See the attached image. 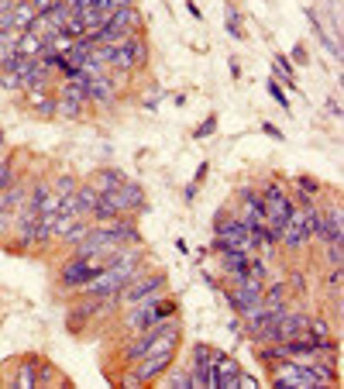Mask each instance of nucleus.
Masks as SVG:
<instances>
[{
    "mask_svg": "<svg viewBox=\"0 0 344 389\" xmlns=\"http://www.w3.org/2000/svg\"><path fill=\"white\" fill-rule=\"evenodd\" d=\"M269 372V386L275 389H323L321 376L310 368V362H296V358H279Z\"/></svg>",
    "mask_w": 344,
    "mask_h": 389,
    "instance_id": "obj_1",
    "label": "nucleus"
},
{
    "mask_svg": "<svg viewBox=\"0 0 344 389\" xmlns=\"http://www.w3.org/2000/svg\"><path fill=\"white\" fill-rule=\"evenodd\" d=\"M111 204L124 214V217H141V214H148V197H145V186L135 183V180H124V183L117 186L114 193H104Z\"/></svg>",
    "mask_w": 344,
    "mask_h": 389,
    "instance_id": "obj_2",
    "label": "nucleus"
},
{
    "mask_svg": "<svg viewBox=\"0 0 344 389\" xmlns=\"http://www.w3.org/2000/svg\"><path fill=\"white\" fill-rule=\"evenodd\" d=\"M104 24H107L114 35H121V38H128V35H145V31H148V21H145V14L138 11V4L111 11Z\"/></svg>",
    "mask_w": 344,
    "mask_h": 389,
    "instance_id": "obj_3",
    "label": "nucleus"
},
{
    "mask_svg": "<svg viewBox=\"0 0 344 389\" xmlns=\"http://www.w3.org/2000/svg\"><path fill=\"white\" fill-rule=\"evenodd\" d=\"M87 100H90V107H117L121 104V93L114 90V83H111L107 72H96V76L87 80Z\"/></svg>",
    "mask_w": 344,
    "mask_h": 389,
    "instance_id": "obj_4",
    "label": "nucleus"
},
{
    "mask_svg": "<svg viewBox=\"0 0 344 389\" xmlns=\"http://www.w3.org/2000/svg\"><path fill=\"white\" fill-rule=\"evenodd\" d=\"M217 376H221V389H241V362L234 358V355H228V351H221L217 348Z\"/></svg>",
    "mask_w": 344,
    "mask_h": 389,
    "instance_id": "obj_5",
    "label": "nucleus"
},
{
    "mask_svg": "<svg viewBox=\"0 0 344 389\" xmlns=\"http://www.w3.org/2000/svg\"><path fill=\"white\" fill-rule=\"evenodd\" d=\"M272 76L282 83V90H289V93H296V97H303L299 93V80H296V66L289 62V55H282V52H272Z\"/></svg>",
    "mask_w": 344,
    "mask_h": 389,
    "instance_id": "obj_6",
    "label": "nucleus"
},
{
    "mask_svg": "<svg viewBox=\"0 0 344 389\" xmlns=\"http://www.w3.org/2000/svg\"><path fill=\"white\" fill-rule=\"evenodd\" d=\"M303 14H306V21H310V28H314V35H317V42H321L323 48H327V55H331L334 62H341V45H338V38H334V35H331V31L323 28V21H321V18H317V11H314V7H306Z\"/></svg>",
    "mask_w": 344,
    "mask_h": 389,
    "instance_id": "obj_7",
    "label": "nucleus"
},
{
    "mask_svg": "<svg viewBox=\"0 0 344 389\" xmlns=\"http://www.w3.org/2000/svg\"><path fill=\"white\" fill-rule=\"evenodd\" d=\"M35 376H38V355H21V358H18V368H14L11 386H18V389H38Z\"/></svg>",
    "mask_w": 344,
    "mask_h": 389,
    "instance_id": "obj_8",
    "label": "nucleus"
},
{
    "mask_svg": "<svg viewBox=\"0 0 344 389\" xmlns=\"http://www.w3.org/2000/svg\"><path fill=\"white\" fill-rule=\"evenodd\" d=\"M52 241H55V214H38L35 238H31V252H45Z\"/></svg>",
    "mask_w": 344,
    "mask_h": 389,
    "instance_id": "obj_9",
    "label": "nucleus"
},
{
    "mask_svg": "<svg viewBox=\"0 0 344 389\" xmlns=\"http://www.w3.org/2000/svg\"><path fill=\"white\" fill-rule=\"evenodd\" d=\"M213 258H217V269H221V273H245L252 252H245V248H228V252H213Z\"/></svg>",
    "mask_w": 344,
    "mask_h": 389,
    "instance_id": "obj_10",
    "label": "nucleus"
},
{
    "mask_svg": "<svg viewBox=\"0 0 344 389\" xmlns=\"http://www.w3.org/2000/svg\"><path fill=\"white\" fill-rule=\"evenodd\" d=\"M124 180H128V176H124L117 165H100V169H96V172L90 176V183L96 186L100 193H114V190L124 183Z\"/></svg>",
    "mask_w": 344,
    "mask_h": 389,
    "instance_id": "obj_11",
    "label": "nucleus"
},
{
    "mask_svg": "<svg viewBox=\"0 0 344 389\" xmlns=\"http://www.w3.org/2000/svg\"><path fill=\"white\" fill-rule=\"evenodd\" d=\"M35 383L38 386H69V376H62L55 362H48V358H38V376H35Z\"/></svg>",
    "mask_w": 344,
    "mask_h": 389,
    "instance_id": "obj_12",
    "label": "nucleus"
},
{
    "mask_svg": "<svg viewBox=\"0 0 344 389\" xmlns=\"http://www.w3.org/2000/svg\"><path fill=\"white\" fill-rule=\"evenodd\" d=\"M35 4L31 0H18L14 7H11V24H14V31H28L31 28V21H35Z\"/></svg>",
    "mask_w": 344,
    "mask_h": 389,
    "instance_id": "obj_13",
    "label": "nucleus"
},
{
    "mask_svg": "<svg viewBox=\"0 0 344 389\" xmlns=\"http://www.w3.org/2000/svg\"><path fill=\"white\" fill-rule=\"evenodd\" d=\"M87 217H90L93 224H111V221H117V217H124V214H121V210H117V207L111 204V200H107L104 193H100V200H96V207H93V210L87 214Z\"/></svg>",
    "mask_w": 344,
    "mask_h": 389,
    "instance_id": "obj_14",
    "label": "nucleus"
},
{
    "mask_svg": "<svg viewBox=\"0 0 344 389\" xmlns=\"http://www.w3.org/2000/svg\"><path fill=\"white\" fill-rule=\"evenodd\" d=\"M28 31H35V35H38L42 42H52V38H55V35H59L62 28L52 21V14L45 11V14H35V21H31V28H28Z\"/></svg>",
    "mask_w": 344,
    "mask_h": 389,
    "instance_id": "obj_15",
    "label": "nucleus"
},
{
    "mask_svg": "<svg viewBox=\"0 0 344 389\" xmlns=\"http://www.w3.org/2000/svg\"><path fill=\"white\" fill-rule=\"evenodd\" d=\"M217 362V348L210 341H193L189 344V366H210Z\"/></svg>",
    "mask_w": 344,
    "mask_h": 389,
    "instance_id": "obj_16",
    "label": "nucleus"
},
{
    "mask_svg": "<svg viewBox=\"0 0 344 389\" xmlns=\"http://www.w3.org/2000/svg\"><path fill=\"white\" fill-rule=\"evenodd\" d=\"M90 107L83 104V100H72V97H59V111L55 117H62V121H79V117L87 114Z\"/></svg>",
    "mask_w": 344,
    "mask_h": 389,
    "instance_id": "obj_17",
    "label": "nucleus"
},
{
    "mask_svg": "<svg viewBox=\"0 0 344 389\" xmlns=\"http://www.w3.org/2000/svg\"><path fill=\"white\" fill-rule=\"evenodd\" d=\"M76 200H79V207H83V214H90L93 207H96V200H100V190H96L90 180H79V186H76Z\"/></svg>",
    "mask_w": 344,
    "mask_h": 389,
    "instance_id": "obj_18",
    "label": "nucleus"
},
{
    "mask_svg": "<svg viewBox=\"0 0 344 389\" xmlns=\"http://www.w3.org/2000/svg\"><path fill=\"white\" fill-rule=\"evenodd\" d=\"M289 186L299 190V193H306V197H321V193H323L321 180H314V176H306V172H296V176L289 180Z\"/></svg>",
    "mask_w": 344,
    "mask_h": 389,
    "instance_id": "obj_19",
    "label": "nucleus"
},
{
    "mask_svg": "<svg viewBox=\"0 0 344 389\" xmlns=\"http://www.w3.org/2000/svg\"><path fill=\"white\" fill-rule=\"evenodd\" d=\"M341 286H344V265H338V269H331L323 275V293H331L334 303H341Z\"/></svg>",
    "mask_w": 344,
    "mask_h": 389,
    "instance_id": "obj_20",
    "label": "nucleus"
},
{
    "mask_svg": "<svg viewBox=\"0 0 344 389\" xmlns=\"http://www.w3.org/2000/svg\"><path fill=\"white\" fill-rule=\"evenodd\" d=\"M224 28H228L231 38H245V18L234 4H228V11H224Z\"/></svg>",
    "mask_w": 344,
    "mask_h": 389,
    "instance_id": "obj_21",
    "label": "nucleus"
},
{
    "mask_svg": "<svg viewBox=\"0 0 344 389\" xmlns=\"http://www.w3.org/2000/svg\"><path fill=\"white\" fill-rule=\"evenodd\" d=\"M42 45H45V42H42L35 31H21V35H18V42H14L18 55H38V52H42Z\"/></svg>",
    "mask_w": 344,
    "mask_h": 389,
    "instance_id": "obj_22",
    "label": "nucleus"
},
{
    "mask_svg": "<svg viewBox=\"0 0 344 389\" xmlns=\"http://www.w3.org/2000/svg\"><path fill=\"white\" fill-rule=\"evenodd\" d=\"M48 186H52V193H55V197H66V193H76L79 180H76L72 172H55V176L48 180Z\"/></svg>",
    "mask_w": 344,
    "mask_h": 389,
    "instance_id": "obj_23",
    "label": "nucleus"
},
{
    "mask_svg": "<svg viewBox=\"0 0 344 389\" xmlns=\"http://www.w3.org/2000/svg\"><path fill=\"white\" fill-rule=\"evenodd\" d=\"M111 59H114V45H90V55H87L90 66L111 69Z\"/></svg>",
    "mask_w": 344,
    "mask_h": 389,
    "instance_id": "obj_24",
    "label": "nucleus"
},
{
    "mask_svg": "<svg viewBox=\"0 0 344 389\" xmlns=\"http://www.w3.org/2000/svg\"><path fill=\"white\" fill-rule=\"evenodd\" d=\"M31 111H35L38 117H45V121H52V117H55V111H59V97H55V93H45V97H42V100H38Z\"/></svg>",
    "mask_w": 344,
    "mask_h": 389,
    "instance_id": "obj_25",
    "label": "nucleus"
},
{
    "mask_svg": "<svg viewBox=\"0 0 344 389\" xmlns=\"http://www.w3.org/2000/svg\"><path fill=\"white\" fill-rule=\"evenodd\" d=\"M323 262H327L331 269L344 265V241H327V245H323Z\"/></svg>",
    "mask_w": 344,
    "mask_h": 389,
    "instance_id": "obj_26",
    "label": "nucleus"
},
{
    "mask_svg": "<svg viewBox=\"0 0 344 389\" xmlns=\"http://www.w3.org/2000/svg\"><path fill=\"white\" fill-rule=\"evenodd\" d=\"M0 90L4 93H24V80L11 69H0Z\"/></svg>",
    "mask_w": 344,
    "mask_h": 389,
    "instance_id": "obj_27",
    "label": "nucleus"
},
{
    "mask_svg": "<svg viewBox=\"0 0 344 389\" xmlns=\"http://www.w3.org/2000/svg\"><path fill=\"white\" fill-rule=\"evenodd\" d=\"M265 90H269V97H272L275 104L282 107V111H289V97H286V90H282V83L275 80L272 72H269V80H265Z\"/></svg>",
    "mask_w": 344,
    "mask_h": 389,
    "instance_id": "obj_28",
    "label": "nucleus"
},
{
    "mask_svg": "<svg viewBox=\"0 0 344 389\" xmlns=\"http://www.w3.org/2000/svg\"><path fill=\"white\" fill-rule=\"evenodd\" d=\"M303 334H310V338H334V327L323 321V317H310L306 321V331Z\"/></svg>",
    "mask_w": 344,
    "mask_h": 389,
    "instance_id": "obj_29",
    "label": "nucleus"
},
{
    "mask_svg": "<svg viewBox=\"0 0 344 389\" xmlns=\"http://www.w3.org/2000/svg\"><path fill=\"white\" fill-rule=\"evenodd\" d=\"M286 286H289V293L306 297V273H303V269H289V273H286Z\"/></svg>",
    "mask_w": 344,
    "mask_h": 389,
    "instance_id": "obj_30",
    "label": "nucleus"
},
{
    "mask_svg": "<svg viewBox=\"0 0 344 389\" xmlns=\"http://www.w3.org/2000/svg\"><path fill=\"white\" fill-rule=\"evenodd\" d=\"M59 214H66V217H87V214H83V207H79V200H76V193L59 197Z\"/></svg>",
    "mask_w": 344,
    "mask_h": 389,
    "instance_id": "obj_31",
    "label": "nucleus"
},
{
    "mask_svg": "<svg viewBox=\"0 0 344 389\" xmlns=\"http://www.w3.org/2000/svg\"><path fill=\"white\" fill-rule=\"evenodd\" d=\"M213 131H217V114H206L204 121L193 128V138H196V141H206V138L213 135Z\"/></svg>",
    "mask_w": 344,
    "mask_h": 389,
    "instance_id": "obj_32",
    "label": "nucleus"
},
{
    "mask_svg": "<svg viewBox=\"0 0 344 389\" xmlns=\"http://www.w3.org/2000/svg\"><path fill=\"white\" fill-rule=\"evenodd\" d=\"M248 275H252V279H258V283H265L272 273H269V265H265L258 255H252V258H248Z\"/></svg>",
    "mask_w": 344,
    "mask_h": 389,
    "instance_id": "obj_33",
    "label": "nucleus"
},
{
    "mask_svg": "<svg viewBox=\"0 0 344 389\" xmlns=\"http://www.w3.org/2000/svg\"><path fill=\"white\" fill-rule=\"evenodd\" d=\"M83 21H79V14H69L66 21H62V35H69V38H83Z\"/></svg>",
    "mask_w": 344,
    "mask_h": 389,
    "instance_id": "obj_34",
    "label": "nucleus"
},
{
    "mask_svg": "<svg viewBox=\"0 0 344 389\" xmlns=\"http://www.w3.org/2000/svg\"><path fill=\"white\" fill-rule=\"evenodd\" d=\"M11 228H14V214L0 207V245H4V241L11 238Z\"/></svg>",
    "mask_w": 344,
    "mask_h": 389,
    "instance_id": "obj_35",
    "label": "nucleus"
},
{
    "mask_svg": "<svg viewBox=\"0 0 344 389\" xmlns=\"http://www.w3.org/2000/svg\"><path fill=\"white\" fill-rule=\"evenodd\" d=\"M289 62H293V66H306V62H310V52H306V45H303V42H296V45H293V52H289Z\"/></svg>",
    "mask_w": 344,
    "mask_h": 389,
    "instance_id": "obj_36",
    "label": "nucleus"
},
{
    "mask_svg": "<svg viewBox=\"0 0 344 389\" xmlns=\"http://www.w3.org/2000/svg\"><path fill=\"white\" fill-rule=\"evenodd\" d=\"M262 131L272 138V141H286V135H282V128H275L272 121H262Z\"/></svg>",
    "mask_w": 344,
    "mask_h": 389,
    "instance_id": "obj_37",
    "label": "nucleus"
},
{
    "mask_svg": "<svg viewBox=\"0 0 344 389\" xmlns=\"http://www.w3.org/2000/svg\"><path fill=\"white\" fill-rule=\"evenodd\" d=\"M196 197H200V183H186L183 186V200H186V204H193Z\"/></svg>",
    "mask_w": 344,
    "mask_h": 389,
    "instance_id": "obj_38",
    "label": "nucleus"
},
{
    "mask_svg": "<svg viewBox=\"0 0 344 389\" xmlns=\"http://www.w3.org/2000/svg\"><path fill=\"white\" fill-rule=\"evenodd\" d=\"M323 107H327V117H341V100H338V97H327Z\"/></svg>",
    "mask_w": 344,
    "mask_h": 389,
    "instance_id": "obj_39",
    "label": "nucleus"
},
{
    "mask_svg": "<svg viewBox=\"0 0 344 389\" xmlns=\"http://www.w3.org/2000/svg\"><path fill=\"white\" fill-rule=\"evenodd\" d=\"M231 334H238V338H245V324H241V317H238V314H234V317H231Z\"/></svg>",
    "mask_w": 344,
    "mask_h": 389,
    "instance_id": "obj_40",
    "label": "nucleus"
},
{
    "mask_svg": "<svg viewBox=\"0 0 344 389\" xmlns=\"http://www.w3.org/2000/svg\"><path fill=\"white\" fill-rule=\"evenodd\" d=\"M206 172H210V162H200V165H196V176H193V183H204Z\"/></svg>",
    "mask_w": 344,
    "mask_h": 389,
    "instance_id": "obj_41",
    "label": "nucleus"
},
{
    "mask_svg": "<svg viewBox=\"0 0 344 389\" xmlns=\"http://www.w3.org/2000/svg\"><path fill=\"white\" fill-rule=\"evenodd\" d=\"M186 11H189L193 18H204V11H200V4H196V0H186Z\"/></svg>",
    "mask_w": 344,
    "mask_h": 389,
    "instance_id": "obj_42",
    "label": "nucleus"
},
{
    "mask_svg": "<svg viewBox=\"0 0 344 389\" xmlns=\"http://www.w3.org/2000/svg\"><path fill=\"white\" fill-rule=\"evenodd\" d=\"M200 275H204V283L210 290H221V279H217V275H210V273H200Z\"/></svg>",
    "mask_w": 344,
    "mask_h": 389,
    "instance_id": "obj_43",
    "label": "nucleus"
},
{
    "mask_svg": "<svg viewBox=\"0 0 344 389\" xmlns=\"http://www.w3.org/2000/svg\"><path fill=\"white\" fill-rule=\"evenodd\" d=\"M228 69H231L234 80H241V62H238V59H228Z\"/></svg>",
    "mask_w": 344,
    "mask_h": 389,
    "instance_id": "obj_44",
    "label": "nucleus"
},
{
    "mask_svg": "<svg viewBox=\"0 0 344 389\" xmlns=\"http://www.w3.org/2000/svg\"><path fill=\"white\" fill-rule=\"evenodd\" d=\"M31 4H35V11H38V14H45V11L52 7V4H55V0H31Z\"/></svg>",
    "mask_w": 344,
    "mask_h": 389,
    "instance_id": "obj_45",
    "label": "nucleus"
},
{
    "mask_svg": "<svg viewBox=\"0 0 344 389\" xmlns=\"http://www.w3.org/2000/svg\"><path fill=\"white\" fill-rule=\"evenodd\" d=\"M141 107H145V111H159V100H155V97H145Z\"/></svg>",
    "mask_w": 344,
    "mask_h": 389,
    "instance_id": "obj_46",
    "label": "nucleus"
},
{
    "mask_svg": "<svg viewBox=\"0 0 344 389\" xmlns=\"http://www.w3.org/2000/svg\"><path fill=\"white\" fill-rule=\"evenodd\" d=\"M176 252H179V255H189V245H186V238H176Z\"/></svg>",
    "mask_w": 344,
    "mask_h": 389,
    "instance_id": "obj_47",
    "label": "nucleus"
},
{
    "mask_svg": "<svg viewBox=\"0 0 344 389\" xmlns=\"http://www.w3.org/2000/svg\"><path fill=\"white\" fill-rule=\"evenodd\" d=\"M111 4H114V11H117V7H131V4H138V0H111Z\"/></svg>",
    "mask_w": 344,
    "mask_h": 389,
    "instance_id": "obj_48",
    "label": "nucleus"
},
{
    "mask_svg": "<svg viewBox=\"0 0 344 389\" xmlns=\"http://www.w3.org/2000/svg\"><path fill=\"white\" fill-rule=\"evenodd\" d=\"M0 152H7V138H4V128H0Z\"/></svg>",
    "mask_w": 344,
    "mask_h": 389,
    "instance_id": "obj_49",
    "label": "nucleus"
}]
</instances>
